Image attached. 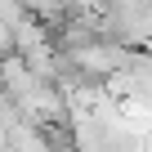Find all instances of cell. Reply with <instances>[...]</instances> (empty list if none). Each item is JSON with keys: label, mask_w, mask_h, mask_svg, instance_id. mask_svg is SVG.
<instances>
[{"label": "cell", "mask_w": 152, "mask_h": 152, "mask_svg": "<svg viewBox=\"0 0 152 152\" xmlns=\"http://www.w3.org/2000/svg\"><path fill=\"white\" fill-rule=\"evenodd\" d=\"M9 54H18V45H14V27L0 23V58H9Z\"/></svg>", "instance_id": "1"}]
</instances>
